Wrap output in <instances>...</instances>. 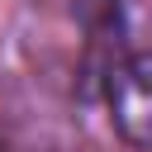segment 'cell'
<instances>
[{"instance_id":"cell-1","label":"cell","mask_w":152,"mask_h":152,"mask_svg":"<svg viewBox=\"0 0 152 152\" xmlns=\"http://www.w3.org/2000/svg\"><path fill=\"white\" fill-rule=\"evenodd\" d=\"M109 100H114V114H119L124 133L138 138V142H152V57L114 71Z\"/></svg>"}]
</instances>
